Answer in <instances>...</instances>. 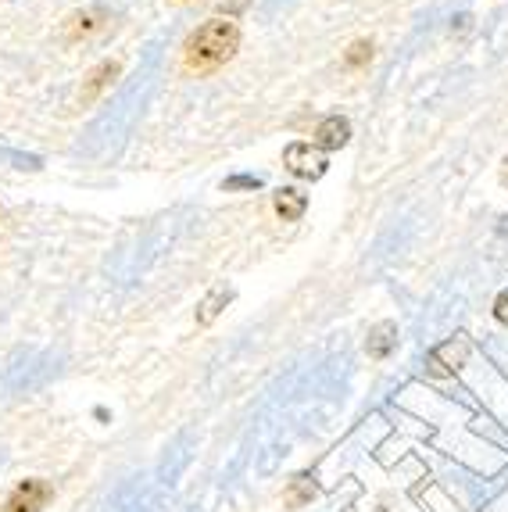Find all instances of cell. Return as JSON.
Returning <instances> with one entry per match:
<instances>
[{
    "instance_id": "cell-1",
    "label": "cell",
    "mask_w": 508,
    "mask_h": 512,
    "mask_svg": "<svg viewBox=\"0 0 508 512\" xmlns=\"http://www.w3.org/2000/svg\"><path fill=\"white\" fill-rule=\"evenodd\" d=\"M240 47V29L229 18H212L204 22L194 36L187 40V65L197 72H212L226 65Z\"/></svg>"
},
{
    "instance_id": "cell-2",
    "label": "cell",
    "mask_w": 508,
    "mask_h": 512,
    "mask_svg": "<svg viewBox=\"0 0 508 512\" xmlns=\"http://www.w3.org/2000/svg\"><path fill=\"white\" fill-rule=\"evenodd\" d=\"M51 484H43V480H26V484L15 487V495L8 498L4 512H40L43 505L51 502Z\"/></svg>"
},
{
    "instance_id": "cell-3",
    "label": "cell",
    "mask_w": 508,
    "mask_h": 512,
    "mask_svg": "<svg viewBox=\"0 0 508 512\" xmlns=\"http://www.w3.org/2000/svg\"><path fill=\"white\" fill-rule=\"evenodd\" d=\"M287 169L301 180H319L326 172V158L319 151H312V144H290L287 147Z\"/></svg>"
},
{
    "instance_id": "cell-4",
    "label": "cell",
    "mask_w": 508,
    "mask_h": 512,
    "mask_svg": "<svg viewBox=\"0 0 508 512\" xmlns=\"http://www.w3.org/2000/svg\"><path fill=\"white\" fill-rule=\"evenodd\" d=\"M351 137V122L340 119V115H330V119H322L319 129H315V147H322V151H337V147H344Z\"/></svg>"
},
{
    "instance_id": "cell-5",
    "label": "cell",
    "mask_w": 508,
    "mask_h": 512,
    "mask_svg": "<svg viewBox=\"0 0 508 512\" xmlns=\"http://www.w3.org/2000/svg\"><path fill=\"white\" fill-rule=\"evenodd\" d=\"M115 76H119V61H104L101 69L90 72V79H86L83 94H79V101H83V104H94L97 97H101V90H104V86H108Z\"/></svg>"
},
{
    "instance_id": "cell-6",
    "label": "cell",
    "mask_w": 508,
    "mask_h": 512,
    "mask_svg": "<svg viewBox=\"0 0 508 512\" xmlns=\"http://www.w3.org/2000/svg\"><path fill=\"white\" fill-rule=\"evenodd\" d=\"M305 208H308V197L301 194V190H280V194H276V215H280L283 222H297L305 215Z\"/></svg>"
},
{
    "instance_id": "cell-7",
    "label": "cell",
    "mask_w": 508,
    "mask_h": 512,
    "mask_svg": "<svg viewBox=\"0 0 508 512\" xmlns=\"http://www.w3.org/2000/svg\"><path fill=\"white\" fill-rule=\"evenodd\" d=\"M394 344H398V326L394 323H380L369 333V355L373 359H387L390 351H394Z\"/></svg>"
},
{
    "instance_id": "cell-8",
    "label": "cell",
    "mask_w": 508,
    "mask_h": 512,
    "mask_svg": "<svg viewBox=\"0 0 508 512\" xmlns=\"http://www.w3.org/2000/svg\"><path fill=\"white\" fill-rule=\"evenodd\" d=\"M229 298H233V294H229L226 287H215V291L208 294V301H204V305H201V312H197V319H201V323H212V319L219 316L222 305H226Z\"/></svg>"
},
{
    "instance_id": "cell-9",
    "label": "cell",
    "mask_w": 508,
    "mask_h": 512,
    "mask_svg": "<svg viewBox=\"0 0 508 512\" xmlns=\"http://www.w3.org/2000/svg\"><path fill=\"white\" fill-rule=\"evenodd\" d=\"M369 58H373V43L358 40V43H351L348 54H344V65H348V69H358V65H365Z\"/></svg>"
},
{
    "instance_id": "cell-10",
    "label": "cell",
    "mask_w": 508,
    "mask_h": 512,
    "mask_svg": "<svg viewBox=\"0 0 508 512\" xmlns=\"http://www.w3.org/2000/svg\"><path fill=\"white\" fill-rule=\"evenodd\" d=\"M315 495V484L308 477H294V491H290V505H305Z\"/></svg>"
},
{
    "instance_id": "cell-11",
    "label": "cell",
    "mask_w": 508,
    "mask_h": 512,
    "mask_svg": "<svg viewBox=\"0 0 508 512\" xmlns=\"http://www.w3.org/2000/svg\"><path fill=\"white\" fill-rule=\"evenodd\" d=\"M262 187V180H254V176H233V180H226V190H258Z\"/></svg>"
},
{
    "instance_id": "cell-12",
    "label": "cell",
    "mask_w": 508,
    "mask_h": 512,
    "mask_svg": "<svg viewBox=\"0 0 508 512\" xmlns=\"http://www.w3.org/2000/svg\"><path fill=\"white\" fill-rule=\"evenodd\" d=\"M498 319H501V323H508V294L498 301Z\"/></svg>"
}]
</instances>
